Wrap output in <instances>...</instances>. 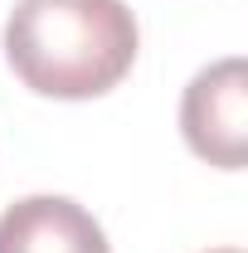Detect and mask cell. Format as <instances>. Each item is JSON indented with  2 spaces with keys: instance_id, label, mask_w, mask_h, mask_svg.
<instances>
[{
  "instance_id": "4",
  "label": "cell",
  "mask_w": 248,
  "mask_h": 253,
  "mask_svg": "<svg viewBox=\"0 0 248 253\" xmlns=\"http://www.w3.org/2000/svg\"><path fill=\"white\" fill-rule=\"evenodd\" d=\"M209 253H244V249H209Z\"/></svg>"
},
{
  "instance_id": "3",
  "label": "cell",
  "mask_w": 248,
  "mask_h": 253,
  "mask_svg": "<svg viewBox=\"0 0 248 253\" xmlns=\"http://www.w3.org/2000/svg\"><path fill=\"white\" fill-rule=\"evenodd\" d=\"M0 253H112V244L78 200L25 195L0 210Z\"/></svg>"
},
{
  "instance_id": "1",
  "label": "cell",
  "mask_w": 248,
  "mask_h": 253,
  "mask_svg": "<svg viewBox=\"0 0 248 253\" xmlns=\"http://www.w3.org/2000/svg\"><path fill=\"white\" fill-rule=\"evenodd\" d=\"M141 49L122 0H20L5 20V63L39 97L83 102L112 93Z\"/></svg>"
},
{
  "instance_id": "2",
  "label": "cell",
  "mask_w": 248,
  "mask_h": 253,
  "mask_svg": "<svg viewBox=\"0 0 248 253\" xmlns=\"http://www.w3.org/2000/svg\"><path fill=\"white\" fill-rule=\"evenodd\" d=\"M180 131L190 151L219 170H244L248 161V63L239 54L209 63L180 97Z\"/></svg>"
}]
</instances>
